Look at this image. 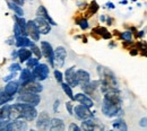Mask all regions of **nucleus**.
<instances>
[{"label":"nucleus","instance_id":"nucleus-1","mask_svg":"<svg viewBox=\"0 0 147 131\" xmlns=\"http://www.w3.org/2000/svg\"><path fill=\"white\" fill-rule=\"evenodd\" d=\"M102 113L107 118H119L123 114L122 110V97L119 88L109 91L104 93L103 104H102Z\"/></svg>","mask_w":147,"mask_h":131},{"label":"nucleus","instance_id":"nucleus-2","mask_svg":"<svg viewBox=\"0 0 147 131\" xmlns=\"http://www.w3.org/2000/svg\"><path fill=\"white\" fill-rule=\"evenodd\" d=\"M97 73L100 76V81H101V92L104 94L109 91L118 88L119 84H118V79L115 75L111 71L109 68L98 66L97 67Z\"/></svg>","mask_w":147,"mask_h":131},{"label":"nucleus","instance_id":"nucleus-3","mask_svg":"<svg viewBox=\"0 0 147 131\" xmlns=\"http://www.w3.org/2000/svg\"><path fill=\"white\" fill-rule=\"evenodd\" d=\"M17 106L20 110V114H22V119L25 121H34L37 118V111L35 106L30 105L27 103H22V102H17L16 103Z\"/></svg>","mask_w":147,"mask_h":131},{"label":"nucleus","instance_id":"nucleus-4","mask_svg":"<svg viewBox=\"0 0 147 131\" xmlns=\"http://www.w3.org/2000/svg\"><path fill=\"white\" fill-rule=\"evenodd\" d=\"M43 91L42 85L38 83V80H28L25 83H22V86L19 88L18 93H37L40 94Z\"/></svg>","mask_w":147,"mask_h":131},{"label":"nucleus","instance_id":"nucleus-5","mask_svg":"<svg viewBox=\"0 0 147 131\" xmlns=\"http://www.w3.org/2000/svg\"><path fill=\"white\" fill-rule=\"evenodd\" d=\"M41 51H42L43 56L48 59L50 66L52 68H55V50L52 49V45L47 41H41Z\"/></svg>","mask_w":147,"mask_h":131},{"label":"nucleus","instance_id":"nucleus-6","mask_svg":"<svg viewBox=\"0 0 147 131\" xmlns=\"http://www.w3.org/2000/svg\"><path fill=\"white\" fill-rule=\"evenodd\" d=\"M17 102L27 103L30 105L37 106L41 102V96L37 93H20L17 97Z\"/></svg>","mask_w":147,"mask_h":131},{"label":"nucleus","instance_id":"nucleus-7","mask_svg":"<svg viewBox=\"0 0 147 131\" xmlns=\"http://www.w3.org/2000/svg\"><path fill=\"white\" fill-rule=\"evenodd\" d=\"M49 73H50V68L45 63H38L35 68L32 69L33 77L35 78V80H38V81L45 80L49 76Z\"/></svg>","mask_w":147,"mask_h":131},{"label":"nucleus","instance_id":"nucleus-8","mask_svg":"<svg viewBox=\"0 0 147 131\" xmlns=\"http://www.w3.org/2000/svg\"><path fill=\"white\" fill-rule=\"evenodd\" d=\"M74 114L77 119L79 120H86V119H91L94 118L95 112H92L90 110V107H87L86 105H83V104H79V105H76L74 107Z\"/></svg>","mask_w":147,"mask_h":131},{"label":"nucleus","instance_id":"nucleus-9","mask_svg":"<svg viewBox=\"0 0 147 131\" xmlns=\"http://www.w3.org/2000/svg\"><path fill=\"white\" fill-rule=\"evenodd\" d=\"M50 123H51V118L47 112L40 113L36 120V128L40 130H50Z\"/></svg>","mask_w":147,"mask_h":131},{"label":"nucleus","instance_id":"nucleus-10","mask_svg":"<svg viewBox=\"0 0 147 131\" xmlns=\"http://www.w3.org/2000/svg\"><path fill=\"white\" fill-rule=\"evenodd\" d=\"M34 21H35V24H36L37 28H38L41 34L47 35V34H49L51 32V24L49 23V20H47V19L41 17V16H36Z\"/></svg>","mask_w":147,"mask_h":131},{"label":"nucleus","instance_id":"nucleus-11","mask_svg":"<svg viewBox=\"0 0 147 131\" xmlns=\"http://www.w3.org/2000/svg\"><path fill=\"white\" fill-rule=\"evenodd\" d=\"M66 58H67V51L63 46H58L55 50V63L58 68H61L63 67L65 64V61H66Z\"/></svg>","mask_w":147,"mask_h":131},{"label":"nucleus","instance_id":"nucleus-12","mask_svg":"<svg viewBox=\"0 0 147 131\" xmlns=\"http://www.w3.org/2000/svg\"><path fill=\"white\" fill-rule=\"evenodd\" d=\"M65 78H66V83L69 84L71 87H77L79 86V83L77 80V76H76V70L75 67H70L66 70L65 73Z\"/></svg>","mask_w":147,"mask_h":131},{"label":"nucleus","instance_id":"nucleus-13","mask_svg":"<svg viewBox=\"0 0 147 131\" xmlns=\"http://www.w3.org/2000/svg\"><path fill=\"white\" fill-rule=\"evenodd\" d=\"M80 87H82L84 93H86L87 95H91V96H94L95 92L101 87V81L100 80H93V81H90L85 85H82Z\"/></svg>","mask_w":147,"mask_h":131},{"label":"nucleus","instance_id":"nucleus-14","mask_svg":"<svg viewBox=\"0 0 147 131\" xmlns=\"http://www.w3.org/2000/svg\"><path fill=\"white\" fill-rule=\"evenodd\" d=\"M27 33H28V35L31 36V38L34 42L40 41L41 33H40V31H38V28H37L36 24H35L34 20H28L27 21Z\"/></svg>","mask_w":147,"mask_h":131},{"label":"nucleus","instance_id":"nucleus-15","mask_svg":"<svg viewBox=\"0 0 147 131\" xmlns=\"http://www.w3.org/2000/svg\"><path fill=\"white\" fill-rule=\"evenodd\" d=\"M75 101L83 105H86L90 109L94 106V101L86 93H77L75 95Z\"/></svg>","mask_w":147,"mask_h":131},{"label":"nucleus","instance_id":"nucleus-16","mask_svg":"<svg viewBox=\"0 0 147 131\" xmlns=\"http://www.w3.org/2000/svg\"><path fill=\"white\" fill-rule=\"evenodd\" d=\"M19 88H20V86H19V81L10 80V81H8V84L5 86L3 91H5V93L7 94V95L14 97V95L19 92Z\"/></svg>","mask_w":147,"mask_h":131},{"label":"nucleus","instance_id":"nucleus-17","mask_svg":"<svg viewBox=\"0 0 147 131\" xmlns=\"http://www.w3.org/2000/svg\"><path fill=\"white\" fill-rule=\"evenodd\" d=\"M76 76H77V80L79 83V86L82 85H85L87 83L91 81V76H90V73L84 70V69H78L76 70Z\"/></svg>","mask_w":147,"mask_h":131},{"label":"nucleus","instance_id":"nucleus-18","mask_svg":"<svg viewBox=\"0 0 147 131\" xmlns=\"http://www.w3.org/2000/svg\"><path fill=\"white\" fill-rule=\"evenodd\" d=\"M50 130L51 131H62L65 130V123L61 119L53 118L51 119V123H50Z\"/></svg>","mask_w":147,"mask_h":131},{"label":"nucleus","instance_id":"nucleus-19","mask_svg":"<svg viewBox=\"0 0 147 131\" xmlns=\"http://www.w3.org/2000/svg\"><path fill=\"white\" fill-rule=\"evenodd\" d=\"M17 52H18L19 61H20L22 63H23V62H26L30 58H32V54H33L32 50H28V49H26V48H19V50Z\"/></svg>","mask_w":147,"mask_h":131},{"label":"nucleus","instance_id":"nucleus-20","mask_svg":"<svg viewBox=\"0 0 147 131\" xmlns=\"http://www.w3.org/2000/svg\"><path fill=\"white\" fill-rule=\"evenodd\" d=\"M92 32H93V35H98V36L105 38V40H110L112 38V34H111L105 27H101V26L100 27H95Z\"/></svg>","mask_w":147,"mask_h":131},{"label":"nucleus","instance_id":"nucleus-21","mask_svg":"<svg viewBox=\"0 0 147 131\" xmlns=\"http://www.w3.org/2000/svg\"><path fill=\"white\" fill-rule=\"evenodd\" d=\"M36 16H41V17L45 18L47 20H49V23H50L51 25H53V26H55V25H57V23H55V20L50 17V15L48 14V10H47V8H45L44 6H40V7L37 8Z\"/></svg>","mask_w":147,"mask_h":131},{"label":"nucleus","instance_id":"nucleus-22","mask_svg":"<svg viewBox=\"0 0 147 131\" xmlns=\"http://www.w3.org/2000/svg\"><path fill=\"white\" fill-rule=\"evenodd\" d=\"M28 80H35V78L33 77L32 71L28 68L22 69L20 70V76H19V81L20 83H25V81H28Z\"/></svg>","mask_w":147,"mask_h":131},{"label":"nucleus","instance_id":"nucleus-23","mask_svg":"<svg viewBox=\"0 0 147 131\" xmlns=\"http://www.w3.org/2000/svg\"><path fill=\"white\" fill-rule=\"evenodd\" d=\"M7 5H8V7L15 13V15H17L19 17H23L24 16V10H23V8L17 5L16 2H14V1H11V0H8L7 1Z\"/></svg>","mask_w":147,"mask_h":131},{"label":"nucleus","instance_id":"nucleus-24","mask_svg":"<svg viewBox=\"0 0 147 131\" xmlns=\"http://www.w3.org/2000/svg\"><path fill=\"white\" fill-rule=\"evenodd\" d=\"M112 128H113V129H117V130H121V131L128 130V127H127L125 120H123V119H120V118H117V119L112 122Z\"/></svg>","mask_w":147,"mask_h":131},{"label":"nucleus","instance_id":"nucleus-25","mask_svg":"<svg viewBox=\"0 0 147 131\" xmlns=\"http://www.w3.org/2000/svg\"><path fill=\"white\" fill-rule=\"evenodd\" d=\"M82 129L86 131L95 130V129H96V122L93 120V118L83 120V122H82Z\"/></svg>","mask_w":147,"mask_h":131},{"label":"nucleus","instance_id":"nucleus-26","mask_svg":"<svg viewBox=\"0 0 147 131\" xmlns=\"http://www.w3.org/2000/svg\"><path fill=\"white\" fill-rule=\"evenodd\" d=\"M31 43H32V41L30 38L27 36H23V35L16 38V42H15L17 48H27L31 45Z\"/></svg>","mask_w":147,"mask_h":131},{"label":"nucleus","instance_id":"nucleus-27","mask_svg":"<svg viewBox=\"0 0 147 131\" xmlns=\"http://www.w3.org/2000/svg\"><path fill=\"white\" fill-rule=\"evenodd\" d=\"M61 87H62V89H63V92L66 93V95L71 99V101H75V95L73 93V88H71V86L69 85V84H67V83H61Z\"/></svg>","mask_w":147,"mask_h":131},{"label":"nucleus","instance_id":"nucleus-28","mask_svg":"<svg viewBox=\"0 0 147 131\" xmlns=\"http://www.w3.org/2000/svg\"><path fill=\"white\" fill-rule=\"evenodd\" d=\"M13 98H14V97H11V96H9V95H7V94L5 93L3 89H0V106L7 104V103L10 102Z\"/></svg>","mask_w":147,"mask_h":131},{"label":"nucleus","instance_id":"nucleus-29","mask_svg":"<svg viewBox=\"0 0 147 131\" xmlns=\"http://www.w3.org/2000/svg\"><path fill=\"white\" fill-rule=\"evenodd\" d=\"M30 48H31V50H32V52L36 56V58H38V59H41V56H43L42 54V51L40 50V48H37L36 44H35V42L34 41H32V43H31V45H30Z\"/></svg>","mask_w":147,"mask_h":131},{"label":"nucleus","instance_id":"nucleus-30","mask_svg":"<svg viewBox=\"0 0 147 131\" xmlns=\"http://www.w3.org/2000/svg\"><path fill=\"white\" fill-rule=\"evenodd\" d=\"M38 63H40V59H38V58H30V59L26 61L27 68H31V69L35 68Z\"/></svg>","mask_w":147,"mask_h":131},{"label":"nucleus","instance_id":"nucleus-31","mask_svg":"<svg viewBox=\"0 0 147 131\" xmlns=\"http://www.w3.org/2000/svg\"><path fill=\"white\" fill-rule=\"evenodd\" d=\"M98 8H100V6L97 5V2H96V1H92L91 5H90V7H88V10H87L88 15L91 16L93 14H96L97 10H98Z\"/></svg>","mask_w":147,"mask_h":131},{"label":"nucleus","instance_id":"nucleus-32","mask_svg":"<svg viewBox=\"0 0 147 131\" xmlns=\"http://www.w3.org/2000/svg\"><path fill=\"white\" fill-rule=\"evenodd\" d=\"M77 25H79V27L83 30V31H85V30H87L88 27H90V24H88V20L86 18H80L77 20V23H76Z\"/></svg>","mask_w":147,"mask_h":131},{"label":"nucleus","instance_id":"nucleus-33","mask_svg":"<svg viewBox=\"0 0 147 131\" xmlns=\"http://www.w3.org/2000/svg\"><path fill=\"white\" fill-rule=\"evenodd\" d=\"M120 38H122L123 41H131V38H132V33H131L130 31H125V32H122V33L120 34Z\"/></svg>","mask_w":147,"mask_h":131},{"label":"nucleus","instance_id":"nucleus-34","mask_svg":"<svg viewBox=\"0 0 147 131\" xmlns=\"http://www.w3.org/2000/svg\"><path fill=\"white\" fill-rule=\"evenodd\" d=\"M14 34H15V38H18V36H22L23 35V31L20 28L18 24L15 21V25H14ZM24 36V35H23Z\"/></svg>","mask_w":147,"mask_h":131},{"label":"nucleus","instance_id":"nucleus-35","mask_svg":"<svg viewBox=\"0 0 147 131\" xmlns=\"http://www.w3.org/2000/svg\"><path fill=\"white\" fill-rule=\"evenodd\" d=\"M53 74H55V80H57L59 84H61V83L63 81V74H62L60 70H57V69L55 70V73H53Z\"/></svg>","mask_w":147,"mask_h":131},{"label":"nucleus","instance_id":"nucleus-36","mask_svg":"<svg viewBox=\"0 0 147 131\" xmlns=\"http://www.w3.org/2000/svg\"><path fill=\"white\" fill-rule=\"evenodd\" d=\"M9 70L10 71H20L22 70V67H20V64L19 63H13V64H10L9 66Z\"/></svg>","mask_w":147,"mask_h":131},{"label":"nucleus","instance_id":"nucleus-37","mask_svg":"<svg viewBox=\"0 0 147 131\" xmlns=\"http://www.w3.org/2000/svg\"><path fill=\"white\" fill-rule=\"evenodd\" d=\"M66 109H67V111L70 115H74V106L71 102H67L66 103Z\"/></svg>","mask_w":147,"mask_h":131},{"label":"nucleus","instance_id":"nucleus-38","mask_svg":"<svg viewBox=\"0 0 147 131\" xmlns=\"http://www.w3.org/2000/svg\"><path fill=\"white\" fill-rule=\"evenodd\" d=\"M14 77H16V73H15V71H11V74H10V75L3 77V81H10V80H13V79H14Z\"/></svg>","mask_w":147,"mask_h":131},{"label":"nucleus","instance_id":"nucleus-39","mask_svg":"<svg viewBox=\"0 0 147 131\" xmlns=\"http://www.w3.org/2000/svg\"><path fill=\"white\" fill-rule=\"evenodd\" d=\"M68 129L70 131H80L82 130V128L80 127H78L77 124H75V123H70L69 124V127H68Z\"/></svg>","mask_w":147,"mask_h":131},{"label":"nucleus","instance_id":"nucleus-40","mask_svg":"<svg viewBox=\"0 0 147 131\" xmlns=\"http://www.w3.org/2000/svg\"><path fill=\"white\" fill-rule=\"evenodd\" d=\"M9 121H10L9 119H6V120H1V121H0V130L3 131L5 127L8 124V122H9Z\"/></svg>","mask_w":147,"mask_h":131},{"label":"nucleus","instance_id":"nucleus-41","mask_svg":"<svg viewBox=\"0 0 147 131\" xmlns=\"http://www.w3.org/2000/svg\"><path fill=\"white\" fill-rule=\"evenodd\" d=\"M139 126H140L142 128H146L147 127V118H142V119L139 120Z\"/></svg>","mask_w":147,"mask_h":131},{"label":"nucleus","instance_id":"nucleus-42","mask_svg":"<svg viewBox=\"0 0 147 131\" xmlns=\"http://www.w3.org/2000/svg\"><path fill=\"white\" fill-rule=\"evenodd\" d=\"M59 105H60V101H59V99H55V104H53V112L55 113L58 112V110H59Z\"/></svg>","mask_w":147,"mask_h":131},{"label":"nucleus","instance_id":"nucleus-43","mask_svg":"<svg viewBox=\"0 0 147 131\" xmlns=\"http://www.w3.org/2000/svg\"><path fill=\"white\" fill-rule=\"evenodd\" d=\"M105 8L114 9V8H115V6H114V3H112V2H107V3H105Z\"/></svg>","mask_w":147,"mask_h":131},{"label":"nucleus","instance_id":"nucleus-44","mask_svg":"<svg viewBox=\"0 0 147 131\" xmlns=\"http://www.w3.org/2000/svg\"><path fill=\"white\" fill-rule=\"evenodd\" d=\"M138 49H131V51H130V54H132V56H136L137 53H138V51H137Z\"/></svg>","mask_w":147,"mask_h":131},{"label":"nucleus","instance_id":"nucleus-45","mask_svg":"<svg viewBox=\"0 0 147 131\" xmlns=\"http://www.w3.org/2000/svg\"><path fill=\"white\" fill-rule=\"evenodd\" d=\"M100 20H101V21H102V23H104V21H105V20H107V17H105V16H104V15H102V16H101V17H100Z\"/></svg>","mask_w":147,"mask_h":131},{"label":"nucleus","instance_id":"nucleus-46","mask_svg":"<svg viewBox=\"0 0 147 131\" xmlns=\"http://www.w3.org/2000/svg\"><path fill=\"white\" fill-rule=\"evenodd\" d=\"M144 34H145V33H144V31H139L138 36H139V38H143V36H144Z\"/></svg>","mask_w":147,"mask_h":131},{"label":"nucleus","instance_id":"nucleus-47","mask_svg":"<svg viewBox=\"0 0 147 131\" xmlns=\"http://www.w3.org/2000/svg\"><path fill=\"white\" fill-rule=\"evenodd\" d=\"M107 21H108V25H111L112 24V18H110V17L107 18Z\"/></svg>","mask_w":147,"mask_h":131},{"label":"nucleus","instance_id":"nucleus-48","mask_svg":"<svg viewBox=\"0 0 147 131\" xmlns=\"http://www.w3.org/2000/svg\"><path fill=\"white\" fill-rule=\"evenodd\" d=\"M127 0H122V1H120V3H122V5H127Z\"/></svg>","mask_w":147,"mask_h":131},{"label":"nucleus","instance_id":"nucleus-49","mask_svg":"<svg viewBox=\"0 0 147 131\" xmlns=\"http://www.w3.org/2000/svg\"><path fill=\"white\" fill-rule=\"evenodd\" d=\"M23 1L25 2V1H33V0H23Z\"/></svg>","mask_w":147,"mask_h":131},{"label":"nucleus","instance_id":"nucleus-50","mask_svg":"<svg viewBox=\"0 0 147 131\" xmlns=\"http://www.w3.org/2000/svg\"><path fill=\"white\" fill-rule=\"evenodd\" d=\"M130 1H137V0H130Z\"/></svg>","mask_w":147,"mask_h":131},{"label":"nucleus","instance_id":"nucleus-51","mask_svg":"<svg viewBox=\"0 0 147 131\" xmlns=\"http://www.w3.org/2000/svg\"><path fill=\"white\" fill-rule=\"evenodd\" d=\"M11 1H14V0H11Z\"/></svg>","mask_w":147,"mask_h":131}]
</instances>
